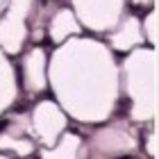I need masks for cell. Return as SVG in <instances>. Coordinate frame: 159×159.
<instances>
[{
    "mask_svg": "<svg viewBox=\"0 0 159 159\" xmlns=\"http://www.w3.org/2000/svg\"><path fill=\"white\" fill-rule=\"evenodd\" d=\"M48 91L80 125H100L120 105L118 57L98 37H70L48 52Z\"/></svg>",
    "mask_w": 159,
    "mask_h": 159,
    "instance_id": "6da1fadb",
    "label": "cell"
},
{
    "mask_svg": "<svg viewBox=\"0 0 159 159\" xmlns=\"http://www.w3.org/2000/svg\"><path fill=\"white\" fill-rule=\"evenodd\" d=\"M120 96L127 98V118L134 125L155 123L159 114V55L139 46L118 59Z\"/></svg>",
    "mask_w": 159,
    "mask_h": 159,
    "instance_id": "7a4b0ae2",
    "label": "cell"
},
{
    "mask_svg": "<svg viewBox=\"0 0 159 159\" xmlns=\"http://www.w3.org/2000/svg\"><path fill=\"white\" fill-rule=\"evenodd\" d=\"M86 159H127L134 157L141 148V129L127 116L109 118L100 125H93L84 139Z\"/></svg>",
    "mask_w": 159,
    "mask_h": 159,
    "instance_id": "3957f363",
    "label": "cell"
},
{
    "mask_svg": "<svg viewBox=\"0 0 159 159\" xmlns=\"http://www.w3.org/2000/svg\"><path fill=\"white\" fill-rule=\"evenodd\" d=\"M37 0H5L0 11V50L7 57L20 55L32 39V14Z\"/></svg>",
    "mask_w": 159,
    "mask_h": 159,
    "instance_id": "277c9868",
    "label": "cell"
},
{
    "mask_svg": "<svg viewBox=\"0 0 159 159\" xmlns=\"http://www.w3.org/2000/svg\"><path fill=\"white\" fill-rule=\"evenodd\" d=\"M68 7L82 25V32L93 37H105L127 11L125 0H70Z\"/></svg>",
    "mask_w": 159,
    "mask_h": 159,
    "instance_id": "5b68a950",
    "label": "cell"
},
{
    "mask_svg": "<svg viewBox=\"0 0 159 159\" xmlns=\"http://www.w3.org/2000/svg\"><path fill=\"white\" fill-rule=\"evenodd\" d=\"M27 118H30V132L39 148H50L70 127V118L55 102V98H43L34 102L32 109H27Z\"/></svg>",
    "mask_w": 159,
    "mask_h": 159,
    "instance_id": "8992f818",
    "label": "cell"
},
{
    "mask_svg": "<svg viewBox=\"0 0 159 159\" xmlns=\"http://www.w3.org/2000/svg\"><path fill=\"white\" fill-rule=\"evenodd\" d=\"M39 150V143L34 141L30 132V118L27 111H11L7 116L5 125L0 127V152L11 155L16 159L34 157Z\"/></svg>",
    "mask_w": 159,
    "mask_h": 159,
    "instance_id": "52a82bcc",
    "label": "cell"
},
{
    "mask_svg": "<svg viewBox=\"0 0 159 159\" xmlns=\"http://www.w3.org/2000/svg\"><path fill=\"white\" fill-rule=\"evenodd\" d=\"M18 84L27 96H41L48 91V50L43 46H32L20 52Z\"/></svg>",
    "mask_w": 159,
    "mask_h": 159,
    "instance_id": "ba28073f",
    "label": "cell"
},
{
    "mask_svg": "<svg viewBox=\"0 0 159 159\" xmlns=\"http://www.w3.org/2000/svg\"><path fill=\"white\" fill-rule=\"evenodd\" d=\"M105 37H107V46H109L114 55H125L139 46H146L143 30H141V18L129 11L123 14L120 20L114 25V30H109Z\"/></svg>",
    "mask_w": 159,
    "mask_h": 159,
    "instance_id": "9c48e42d",
    "label": "cell"
},
{
    "mask_svg": "<svg viewBox=\"0 0 159 159\" xmlns=\"http://www.w3.org/2000/svg\"><path fill=\"white\" fill-rule=\"evenodd\" d=\"M46 34H48V39L52 41L55 46H59V43H64L66 39L82 34V25L77 23L73 9L66 7V5H61V7H57V9L48 16V20H46Z\"/></svg>",
    "mask_w": 159,
    "mask_h": 159,
    "instance_id": "30bf717a",
    "label": "cell"
},
{
    "mask_svg": "<svg viewBox=\"0 0 159 159\" xmlns=\"http://www.w3.org/2000/svg\"><path fill=\"white\" fill-rule=\"evenodd\" d=\"M39 159H86L84 136L75 129H66L50 148H39Z\"/></svg>",
    "mask_w": 159,
    "mask_h": 159,
    "instance_id": "8fae6325",
    "label": "cell"
},
{
    "mask_svg": "<svg viewBox=\"0 0 159 159\" xmlns=\"http://www.w3.org/2000/svg\"><path fill=\"white\" fill-rule=\"evenodd\" d=\"M20 84H18V70L14 66L11 57L0 64V118L18 102Z\"/></svg>",
    "mask_w": 159,
    "mask_h": 159,
    "instance_id": "7c38bea8",
    "label": "cell"
},
{
    "mask_svg": "<svg viewBox=\"0 0 159 159\" xmlns=\"http://www.w3.org/2000/svg\"><path fill=\"white\" fill-rule=\"evenodd\" d=\"M141 30H143L146 46L157 50V46H159V7H152V9L146 11V16L141 18Z\"/></svg>",
    "mask_w": 159,
    "mask_h": 159,
    "instance_id": "4fadbf2b",
    "label": "cell"
},
{
    "mask_svg": "<svg viewBox=\"0 0 159 159\" xmlns=\"http://www.w3.org/2000/svg\"><path fill=\"white\" fill-rule=\"evenodd\" d=\"M143 127H146V132H143V141H141L143 152H146L148 159H157V157H159V148H157V143H159L157 120H155V123H146Z\"/></svg>",
    "mask_w": 159,
    "mask_h": 159,
    "instance_id": "5bb4252c",
    "label": "cell"
},
{
    "mask_svg": "<svg viewBox=\"0 0 159 159\" xmlns=\"http://www.w3.org/2000/svg\"><path fill=\"white\" fill-rule=\"evenodd\" d=\"M125 2H129L132 7H136V9H152V7H157V0H125Z\"/></svg>",
    "mask_w": 159,
    "mask_h": 159,
    "instance_id": "9a60e30c",
    "label": "cell"
},
{
    "mask_svg": "<svg viewBox=\"0 0 159 159\" xmlns=\"http://www.w3.org/2000/svg\"><path fill=\"white\" fill-rule=\"evenodd\" d=\"M0 159H16V157H11V155H2V152H0ZM27 159H32V157H27Z\"/></svg>",
    "mask_w": 159,
    "mask_h": 159,
    "instance_id": "2e32d148",
    "label": "cell"
},
{
    "mask_svg": "<svg viewBox=\"0 0 159 159\" xmlns=\"http://www.w3.org/2000/svg\"><path fill=\"white\" fill-rule=\"evenodd\" d=\"M5 59H7V55H5V52H2V50H0V64H2V61H5Z\"/></svg>",
    "mask_w": 159,
    "mask_h": 159,
    "instance_id": "e0dca14e",
    "label": "cell"
}]
</instances>
